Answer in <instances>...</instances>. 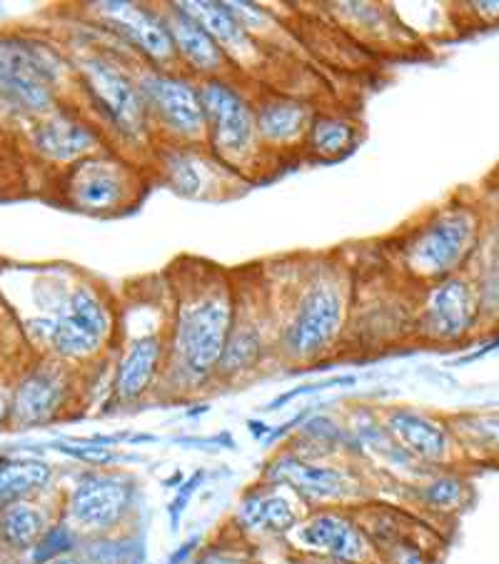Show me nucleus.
<instances>
[{
    "instance_id": "nucleus-1",
    "label": "nucleus",
    "mask_w": 499,
    "mask_h": 564,
    "mask_svg": "<svg viewBox=\"0 0 499 564\" xmlns=\"http://www.w3.org/2000/svg\"><path fill=\"white\" fill-rule=\"evenodd\" d=\"M228 340L230 305L223 295H203L183 307L175 347L193 375H207L215 365H220Z\"/></svg>"
},
{
    "instance_id": "nucleus-2",
    "label": "nucleus",
    "mask_w": 499,
    "mask_h": 564,
    "mask_svg": "<svg viewBox=\"0 0 499 564\" xmlns=\"http://www.w3.org/2000/svg\"><path fill=\"white\" fill-rule=\"evenodd\" d=\"M477 218L467 208H455L437 215L422 230L408 252L414 272L425 278H449L467 252L475 248Z\"/></svg>"
},
{
    "instance_id": "nucleus-3",
    "label": "nucleus",
    "mask_w": 499,
    "mask_h": 564,
    "mask_svg": "<svg viewBox=\"0 0 499 564\" xmlns=\"http://www.w3.org/2000/svg\"><path fill=\"white\" fill-rule=\"evenodd\" d=\"M55 70L48 55L23 41L0 43V98L23 110H45L53 102Z\"/></svg>"
},
{
    "instance_id": "nucleus-4",
    "label": "nucleus",
    "mask_w": 499,
    "mask_h": 564,
    "mask_svg": "<svg viewBox=\"0 0 499 564\" xmlns=\"http://www.w3.org/2000/svg\"><path fill=\"white\" fill-rule=\"evenodd\" d=\"M41 335L65 357H88L108 335V315L88 288H78L65 300L61 313L43 319Z\"/></svg>"
},
{
    "instance_id": "nucleus-5",
    "label": "nucleus",
    "mask_w": 499,
    "mask_h": 564,
    "mask_svg": "<svg viewBox=\"0 0 499 564\" xmlns=\"http://www.w3.org/2000/svg\"><path fill=\"white\" fill-rule=\"evenodd\" d=\"M205 128L213 145L225 155H242L258 128V116L238 90L223 80H210L200 90Z\"/></svg>"
},
{
    "instance_id": "nucleus-6",
    "label": "nucleus",
    "mask_w": 499,
    "mask_h": 564,
    "mask_svg": "<svg viewBox=\"0 0 499 564\" xmlns=\"http://www.w3.org/2000/svg\"><path fill=\"white\" fill-rule=\"evenodd\" d=\"M133 502V482L118 475L83 477L70 495L68 512L80 530L106 532L126 517Z\"/></svg>"
},
{
    "instance_id": "nucleus-7",
    "label": "nucleus",
    "mask_w": 499,
    "mask_h": 564,
    "mask_svg": "<svg viewBox=\"0 0 499 564\" xmlns=\"http://www.w3.org/2000/svg\"><path fill=\"white\" fill-rule=\"evenodd\" d=\"M343 295L340 290L317 282L307 290L303 303L297 307V315L290 325L288 345L295 355H317L335 340L343 323Z\"/></svg>"
},
{
    "instance_id": "nucleus-8",
    "label": "nucleus",
    "mask_w": 499,
    "mask_h": 564,
    "mask_svg": "<svg viewBox=\"0 0 499 564\" xmlns=\"http://www.w3.org/2000/svg\"><path fill=\"white\" fill-rule=\"evenodd\" d=\"M295 540L303 550L315 557L340 560V562H365L370 552L367 532L347 514L325 510L300 522L295 528Z\"/></svg>"
},
{
    "instance_id": "nucleus-9",
    "label": "nucleus",
    "mask_w": 499,
    "mask_h": 564,
    "mask_svg": "<svg viewBox=\"0 0 499 564\" xmlns=\"http://www.w3.org/2000/svg\"><path fill=\"white\" fill-rule=\"evenodd\" d=\"M86 78L90 83V90L102 108L108 110L112 123H116L122 133L140 135L145 128V100L128 75H122L118 68H112L106 61H88L86 63Z\"/></svg>"
},
{
    "instance_id": "nucleus-10",
    "label": "nucleus",
    "mask_w": 499,
    "mask_h": 564,
    "mask_svg": "<svg viewBox=\"0 0 499 564\" xmlns=\"http://www.w3.org/2000/svg\"><path fill=\"white\" fill-rule=\"evenodd\" d=\"M270 485H285L310 502H337L352 492V479L335 467L313 465L305 457L282 455L268 467Z\"/></svg>"
},
{
    "instance_id": "nucleus-11",
    "label": "nucleus",
    "mask_w": 499,
    "mask_h": 564,
    "mask_svg": "<svg viewBox=\"0 0 499 564\" xmlns=\"http://www.w3.org/2000/svg\"><path fill=\"white\" fill-rule=\"evenodd\" d=\"M143 96L163 123L181 135H197L205 128L203 100L191 83L173 75H148L143 78Z\"/></svg>"
},
{
    "instance_id": "nucleus-12",
    "label": "nucleus",
    "mask_w": 499,
    "mask_h": 564,
    "mask_svg": "<svg viewBox=\"0 0 499 564\" xmlns=\"http://www.w3.org/2000/svg\"><path fill=\"white\" fill-rule=\"evenodd\" d=\"M477 297L465 278H447L432 290L427 300V330L440 340H457L475 323Z\"/></svg>"
},
{
    "instance_id": "nucleus-13",
    "label": "nucleus",
    "mask_w": 499,
    "mask_h": 564,
    "mask_svg": "<svg viewBox=\"0 0 499 564\" xmlns=\"http://www.w3.org/2000/svg\"><path fill=\"white\" fill-rule=\"evenodd\" d=\"M388 430L404 453L422 459V463H445L452 453L449 430L414 410L390 412Z\"/></svg>"
},
{
    "instance_id": "nucleus-14",
    "label": "nucleus",
    "mask_w": 499,
    "mask_h": 564,
    "mask_svg": "<svg viewBox=\"0 0 499 564\" xmlns=\"http://www.w3.org/2000/svg\"><path fill=\"white\" fill-rule=\"evenodd\" d=\"M102 13H106L140 51L153 55V58L167 61L175 53L171 28L160 21L158 15L145 11V8L133 3H106L102 6Z\"/></svg>"
},
{
    "instance_id": "nucleus-15",
    "label": "nucleus",
    "mask_w": 499,
    "mask_h": 564,
    "mask_svg": "<svg viewBox=\"0 0 499 564\" xmlns=\"http://www.w3.org/2000/svg\"><path fill=\"white\" fill-rule=\"evenodd\" d=\"M238 522L242 530L258 534H285L300 524L293 502L278 487H262L245 495L238 507Z\"/></svg>"
},
{
    "instance_id": "nucleus-16",
    "label": "nucleus",
    "mask_w": 499,
    "mask_h": 564,
    "mask_svg": "<svg viewBox=\"0 0 499 564\" xmlns=\"http://www.w3.org/2000/svg\"><path fill=\"white\" fill-rule=\"evenodd\" d=\"M73 200L86 210H108L126 197V175L106 160H90L73 177Z\"/></svg>"
},
{
    "instance_id": "nucleus-17",
    "label": "nucleus",
    "mask_w": 499,
    "mask_h": 564,
    "mask_svg": "<svg viewBox=\"0 0 499 564\" xmlns=\"http://www.w3.org/2000/svg\"><path fill=\"white\" fill-rule=\"evenodd\" d=\"M35 140V148L41 150L43 155H48L53 160H75L80 155H86L88 150L96 148L98 138L93 130L80 123V120H75L70 116H51L45 118L41 126L35 128L33 133Z\"/></svg>"
},
{
    "instance_id": "nucleus-18",
    "label": "nucleus",
    "mask_w": 499,
    "mask_h": 564,
    "mask_svg": "<svg viewBox=\"0 0 499 564\" xmlns=\"http://www.w3.org/2000/svg\"><path fill=\"white\" fill-rule=\"evenodd\" d=\"M65 394V384L58 372L37 370L21 382L13 400V415L23 425H37L58 412Z\"/></svg>"
},
{
    "instance_id": "nucleus-19",
    "label": "nucleus",
    "mask_w": 499,
    "mask_h": 564,
    "mask_svg": "<svg viewBox=\"0 0 499 564\" xmlns=\"http://www.w3.org/2000/svg\"><path fill=\"white\" fill-rule=\"evenodd\" d=\"M160 355H163V345L155 335H145L130 345L116 378V392L122 402L138 400L150 388L158 372Z\"/></svg>"
},
{
    "instance_id": "nucleus-20",
    "label": "nucleus",
    "mask_w": 499,
    "mask_h": 564,
    "mask_svg": "<svg viewBox=\"0 0 499 564\" xmlns=\"http://www.w3.org/2000/svg\"><path fill=\"white\" fill-rule=\"evenodd\" d=\"M171 35L175 41V48L181 51L195 68L200 70H218L223 65V48L213 41V35L197 25L191 15L177 8V13L171 18Z\"/></svg>"
},
{
    "instance_id": "nucleus-21",
    "label": "nucleus",
    "mask_w": 499,
    "mask_h": 564,
    "mask_svg": "<svg viewBox=\"0 0 499 564\" xmlns=\"http://www.w3.org/2000/svg\"><path fill=\"white\" fill-rule=\"evenodd\" d=\"M177 8L191 15L197 25H203L220 48L242 51L248 45V31H245V25L238 21L230 6L207 0V3H185Z\"/></svg>"
},
{
    "instance_id": "nucleus-22",
    "label": "nucleus",
    "mask_w": 499,
    "mask_h": 564,
    "mask_svg": "<svg viewBox=\"0 0 499 564\" xmlns=\"http://www.w3.org/2000/svg\"><path fill=\"white\" fill-rule=\"evenodd\" d=\"M51 465L43 459H8L0 465V505L21 502L51 482Z\"/></svg>"
},
{
    "instance_id": "nucleus-23",
    "label": "nucleus",
    "mask_w": 499,
    "mask_h": 564,
    "mask_svg": "<svg viewBox=\"0 0 499 564\" xmlns=\"http://www.w3.org/2000/svg\"><path fill=\"white\" fill-rule=\"evenodd\" d=\"M0 538L15 550L35 547L45 538L43 512L25 500L3 505V512H0Z\"/></svg>"
},
{
    "instance_id": "nucleus-24",
    "label": "nucleus",
    "mask_w": 499,
    "mask_h": 564,
    "mask_svg": "<svg viewBox=\"0 0 499 564\" xmlns=\"http://www.w3.org/2000/svg\"><path fill=\"white\" fill-rule=\"evenodd\" d=\"M307 126V110L293 100L265 102L258 112V128L268 140H293Z\"/></svg>"
},
{
    "instance_id": "nucleus-25",
    "label": "nucleus",
    "mask_w": 499,
    "mask_h": 564,
    "mask_svg": "<svg viewBox=\"0 0 499 564\" xmlns=\"http://www.w3.org/2000/svg\"><path fill=\"white\" fill-rule=\"evenodd\" d=\"M452 427L477 453L499 455V415H463L452 422Z\"/></svg>"
},
{
    "instance_id": "nucleus-26",
    "label": "nucleus",
    "mask_w": 499,
    "mask_h": 564,
    "mask_svg": "<svg viewBox=\"0 0 499 564\" xmlns=\"http://www.w3.org/2000/svg\"><path fill=\"white\" fill-rule=\"evenodd\" d=\"M422 502L435 512H455L467 502V482L457 475H440L422 487Z\"/></svg>"
},
{
    "instance_id": "nucleus-27",
    "label": "nucleus",
    "mask_w": 499,
    "mask_h": 564,
    "mask_svg": "<svg viewBox=\"0 0 499 564\" xmlns=\"http://www.w3.org/2000/svg\"><path fill=\"white\" fill-rule=\"evenodd\" d=\"M310 143L313 150L325 158H335L345 153L352 143V128L345 123V120L325 118L313 126V135H310Z\"/></svg>"
},
{
    "instance_id": "nucleus-28",
    "label": "nucleus",
    "mask_w": 499,
    "mask_h": 564,
    "mask_svg": "<svg viewBox=\"0 0 499 564\" xmlns=\"http://www.w3.org/2000/svg\"><path fill=\"white\" fill-rule=\"evenodd\" d=\"M260 355V340L258 335L252 330H240L235 333L228 345H225V352H223V372H242L248 370L252 362L258 360Z\"/></svg>"
},
{
    "instance_id": "nucleus-29",
    "label": "nucleus",
    "mask_w": 499,
    "mask_h": 564,
    "mask_svg": "<svg viewBox=\"0 0 499 564\" xmlns=\"http://www.w3.org/2000/svg\"><path fill=\"white\" fill-rule=\"evenodd\" d=\"M73 547V534L68 528H55L45 532V538L35 544L33 560L35 564H48L58 557H65V552Z\"/></svg>"
},
{
    "instance_id": "nucleus-30",
    "label": "nucleus",
    "mask_w": 499,
    "mask_h": 564,
    "mask_svg": "<svg viewBox=\"0 0 499 564\" xmlns=\"http://www.w3.org/2000/svg\"><path fill=\"white\" fill-rule=\"evenodd\" d=\"M384 560L390 564H430L427 554L414 542H408L404 538L394 540L392 544L384 547Z\"/></svg>"
},
{
    "instance_id": "nucleus-31",
    "label": "nucleus",
    "mask_w": 499,
    "mask_h": 564,
    "mask_svg": "<svg viewBox=\"0 0 499 564\" xmlns=\"http://www.w3.org/2000/svg\"><path fill=\"white\" fill-rule=\"evenodd\" d=\"M55 449H61L63 455H70L75 459H83V463H110L112 453L108 447H100L96 442H83V445H55Z\"/></svg>"
},
{
    "instance_id": "nucleus-32",
    "label": "nucleus",
    "mask_w": 499,
    "mask_h": 564,
    "mask_svg": "<svg viewBox=\"0 0 499 564\" xmlns=\"http://www.w3.org/2000/svg\"><path fill=\"white\" fill-rule=\"evenodd\" d=\"M122 550L116 542H96L90 544L83 564H122Z\"/></svg>"
},
{
    "instance_id": "nucleus-33",
    "label": "nucleus",
    "mask_w": 499,
    "mask_h": 564,
    "mask_svg": "<svg viewBox=\"0 0 499 564\" xmlns=\"http://www.w3.org/2000/svg\"><path fill=\"white\" fill-rule=\"evenodd\" d=\"M195 564H248V557L232 547H210L195 560Z\"/></svg>"
},
{
    "instance_id": "nucleus-34",
    "label": "nucleus",
    "mask_w": 499,
    "mask_h": 564,
    "mask_svg": "<svg viewBox=\"0 0 499 564\" xmlns=\"http://www.w3.org/2000/svg\"><path fill=\"white\" fill-rule=\"evenodd\" d=\"M48 564H80L78 560H73V557H68V554H65V557H58V560H53V562H48Z\"/></svg>"
},
{
    "instance_id": "nucleus-35",
    "label": "nucleus",
    "mask_w": 499,
    "mask_h": 564,
    "mask_svg": "<svg viewBox=\"0 0 499 564\" xmlns=\"http://www.w3.org/2000/svg\"><path fill=\"white\" fill-rule=\"evenodd\" d=\"M6 415H8V405H6V400L0 398V422L6 420Z\"/></svg>"
}]
</instances>
